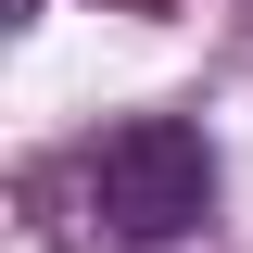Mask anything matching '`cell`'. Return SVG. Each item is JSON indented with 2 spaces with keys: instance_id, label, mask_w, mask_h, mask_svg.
<instances>
[{
  "instance_id": "cell-1",
  "label": "cell",
  "mask_w": 253,
  "mask_h": 253,
  "mask_svg": "<svg viewBox=\"0 0 253 253\" xmlns=\"http://www.w3.org/2000/svg\"><path fill=\"white\" fill-rule=\"evenodd\" d=\"M89 215L114 228L126 253H165V241H190V228L215 215V152H203V126H177V114H139V126H114L89 152Z\"/></svg>"
}]
</instances>
